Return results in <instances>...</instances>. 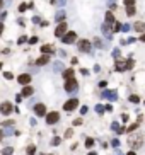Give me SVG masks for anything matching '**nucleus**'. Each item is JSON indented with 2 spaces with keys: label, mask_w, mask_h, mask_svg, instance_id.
Instances as JSON below:
<instances>
[{
  "label": "nucleus",
  "mask_w": 145,
  "mask_h": 155,
  "mask_svg": "<svg viewBox=\"0 0 145 155\" xmlns=\"http://www.w3.org/2000/svg\"><path fill=\"white\" fill-rule=\"evenodd\" d=\"M104 111H106V109H104L103 104H97V106H96V113H97V114H103Z\"/></svg>",
  "instance_id": "obj_30"
},
{
  "label": "nucleus",
  "mask_w": 145,
  "mask_h": 155,
  "mask_svg": "<svg viewBox=\"0 0 145 155\" xmlns=\"http://www.w3.org/2000/svg\"><path fill=\"white\" fill-rule=\"evenodd\" d=\"M65 32H67V24H65V22H60V24L56 26V29H55V36H56V38H61Z\"/></svg>",
  "instance_id": "obj_10"
},
{
  "label": "nucleus",
  "mask_w": 145,
  "mask_h": 155,
  "mask_svg": "<svg viewBox=\"0 0 145 155\" xmlns=\"http://www.w3.org/2000/svg\"><path fill=\"white\" fill-rule=\"evenodd\" d=\"M2 31H3V24L0 22V34H2Z\"/></svg>",
  "instance_id": "obj_57"
},
{
  "label": "nucleus",
  "mask_w": 145,
  "mask_h": 155,
  "mask_svg": "<svg viewBox=\"0 0 145 155\" xmlns=\"http://www.w3.org/2000/svg\"><path fill=\"white\" fill-rule=\"evenodd\" d=\"M137 128H138V123H135V124H130L128 128H126V131H128V133H132V131H135Z\"/></svg>",
  "instance_id": "obj_31"
},
{
  "label": "nucleus",
  "mask_w": 145,
  "mask_h": 155,
  "mask_svg": "<svg viewBox=\"0 0 145 155\" xmlns=\"http://www.w3.org/2000/svg\"><path fill=\"white\" fill-rule=\"evenodd\" d=\"M14 124H16V123H14L12 119H7V121H3V123H2V126H3V128H12Z\"/></svg>",
  "instance_id": "obj_23"
},
{
  "label": "nucleus",
  "mask_w": 145,
  "mask_h": 155,
  "mask_svg": "<svg viewBox=\"0 0 145 155\" xmlns=\"http://www.w3.org/2000/svg\"><path fill=\"white\" fill-rule=\"evenodd\" d=\"M125 5H135V0H125Z\"/></svg>",
  "instance_id": "obj_43"
},
{
  "label": "nucleus",
  "mask_w": 145,
  "mask_h": 155,
  "mask_svg": "<svg viewBox=\"0 0 145 155\" xmlns=\"http://www.w3.org/2000/svg\"><path fill=\"white\" fill-rule=\"evenodd\" d=\"M128 145L132 147V148H140V147L143 145V136L142 135H132L128 140Z\"/></svg>",
  "instance_id": "obj_1"
},
{
  "label": "nucleus",
  "mask_w": 145,
  "mask_h": 155,
  "mask_svg": "<svg viewBox=\"0 0 145 155\" xmlns=\"http://www.w3.org/2000/svg\"><path fill=\"white\" fill-rule=\"evenodd\" d=\"M126 16L128 17L135 16V5H126Z\"/></svg>",
  "instance_id": "obj_21"
},
{
  "label": "nucleus",
  "mask_w": 145,
  "mask_h": 155,
  "mask_svg": "<svg viewBox=\"0 0 145 155\" xmlns=\"http://www.w3.org/2000/svg\"><path fill=\"white\" fill-rule=\"evenodd\" d=\"M80 72H82V75H87V73H89V70H87V68H82Z\"/></svg>",
  "instance_id": "obj_55"
},
{
  "label": "nucleus",
  "mask_w": 145,
  "mask_h": 155,
  "mask_svg": "<svg viewBox=\"0 0 145 155\" xmlns=\"http://www.w3.org/2000/svg\"><path fill=\"white\" fill-rule=\"evenodd\" d=\"M63 78H65V80H68V78H74V70H72V68L65 70V72H63Z\"/></svg>",
  "instance_id": "obj_20"
},
{
  "label": "nucleus",
  "mask_w": 145,
  "mask_h": 155,
  "mask_svg": "<svg viewBox=\"0 0 145 155\" xmlns=\"http://www.w3.org/2000/svg\"><path fill=\"white\" fill-rule=\"evenodd\" d=\"M58 121H60V114L56 111H51L50 114H46V123L48 124H56Z\"/></svg>",
  "instance_id": "obj_6"
},
{
  "label": "nucleus",
  "mask_w": 145,
  "mask_h": 155,
  "mask_svg": "<svg viewBox=\"0 0 145 155\" xmlns=\"http://www.w3.org/2000/svg\"><path fill=\"white\" fill-rule=\"evenodd\" d=\"M74 124L75 126H80L82 124V119H80V118H79V119H74Z\"/></svg>",
  "instance_id": "obj_44"
},
{
  "label": "nucleus",
  "mask_w": 145,
  "mask_h": 155,
  "mask_svg": "<svg viewBox=\"0 0 145 155\" xmlns=\"http://www.w3.org/2000/svg\"><path fill=\"white\" fill-rule=\"evenodd\" d=\"M121 121H125V123H126V121H128V114H123V116H121Z\"/></svg>",
  "instance_id": "obj_51"
},
{
  "label": "nucleus",
  "mask_w": 145,
  "mask_h": 155,
  "mask_svg": "<svg viewBox=\"0 0 145 155\" xmlns=\"http://www.w3.org/2000/svg\"><path fill=\"white\" fill-rule=\"evenodd\" d=\"M53 68H55V72H61L63 63H61V62H55V63H53Z\"/></svg>",
  "instance_id": "obj_22"
},
{
  "label": "nucleus",
  "mask_w": 145,
  "mask_h": 155,
  "mask_svg": "<svg viewBox=\"0 0 145 155\" xmlns=\"http://www.w3.org/2000/svg\"><path fill=\"white\" fill-rule=\"evenodd\" d=\"M21 101H22V94H17L16 96V102H21Z\"/></svg>",
  "instance_id": "obj_47"
},
{
  "label": "nucleus",
  "mask_w": 145,
  "mask_h": 155,
  "mask_svg": "<svg viewBox=\"0 0 145 155\" xmlns=\"http://www.w3.org/2000/svg\"><path fill=\"white\" fill-rule=\"evenodd\" d=\"M103 97L108 101H116L118 99V91H108V89H104L103 91Z\"/></svg>",
  "instance_id": "obj_7"
},
{
  "label": "nucleus",
  "mask_w": 145,
  "mask_h": 155,
  "mask_svg": "<svg viewBox=\"0 0 145 155\" xmlns=\"http://www.w3.org/2000/svg\"><path fill=\"white\" fill-rule=\"evenodd\" d=\"M133 29H135L137 32H145V22H142V21H137V22L133 24Z\"/></svg>",
  "instance_id": "obj_16"
},
{
  "label": "nucleus",
  "mask_w": 145,
  "mask_h": 155,
  "mask_svg": "<svg viewBox=\"0 0 145 155\" xmlns=\"http://www.w3.org/2000/svg\"><path fill=\"white\" fill-rule=\"evenodd\" d=\"M111 145H113V147H119V140H113V142H111Z\"/></svg>",
  "instance_id": "obj_46"
},
{
  "label": "nucleus",
  "mask_w": 145,
  "mask_h": 155,
  "mask_svg": "<svg viewBox=\"0 0 145 155\" xmlns=\"http://www.w3.org/2000/svg\"><path fill=\"white\" fill-rule=\"evenodd\" d=\"M3 77H5V78H7V80H10V78H12V77H14V75H12V73H10V72H5V73H3Z\"/></svg>",
  "instance_id": "obj_40"
},
{
  "label": "nucleus",
  "mask_w": 145,
  "mask_h": 155,
  "mask_svg": "<svg viewBox=\"0 0 145 155\" xmlns=\"http://www.w3.org/2000/svg\"><path fill=\"white\" fill-rule=\"evenodd\" d=\"M121 31H123V32H128V31H132V26H130V24H123Z\"/></svg>",
  "instance_id": "obj_32"
},
{
  "label": "nucleus",
  "mask_w": 145,
  "mask_h": 155,
  "mask_svg": "<svg viewBox=\"0 0 145 155\" xmlns=\"http://www.w3.org/2000/svg\"><path fill=\"white\" fill-rule=\"evenodd\" d=\"M36 153V145H29L27 147V155H34Z\"/></svg>",
  "instance_id": "obj_29"
},
{
  "label": "nucleus",
  "mask_w": 145,
  "mask_h": 155,
  "mask_svg": "<svg viewBox=\"0 0 145 155\" xmlns=\"http://www.w3.org/2000/svg\"><path fill=\"white\" fill-rule=\"evenodd\" d=\"M46 63H50V55H43L41 58L36 60V65H38V67H43V65H46Z\"/></svg>",
  "instance_id": "obj_15"
},
{
  "label": "nucleus",
  "mask_w": 145,
  "mask_h": 155,
  "mask_svg": "<svg viewBox=\"0 0 145 155\" xmlns=\"http://www.w3.org/2000/svg\"><path fill=\"white\" fill-rule=\"evenodd\" d=\"M92 145H94V140H92V138H87V140H85V147H87V148H90Z\"/></svg>",
  "instance_id": "obj_33"
},
{
  "label": "nucleus",
  "mask_w": 145,
  "mask_h": 155,
  "mask_svg": "<svg viewBox=\"0 0 145 155\" xmlns=\"http://www.w3.org/2000/svg\"><path fill=\"white\" fill-rule=\"evenodd\" d=\"M32 22H34V24H39V22H41V19H39L38 16H34V17H32Z\"/></svg>",
  "instance_id": "obj_41"
},
{
  "label": "nucleus",
  "mask_w": 145,
  "mask_h": 155,
  "mask_svg": "<svg viewBox=\"0 0 145 155\" xmlns=\"http://www.w3.org/2000/svg\"><path fill=\"white\" fill-rule=\"evenodd\" d=\"M121 27H123V24L116 21V22H114V26H113V31H114V32H118V31H121Z\"/></svg>",
  "instance_id": "obj_26"
},
{
  "label": "nucleus",
  "mask_w": 145,
  "mask_h": 155,
  "mask_svg": "<svg viewBox=\"0 0 145 155\" xmlns=\"http://www.w3.org/2000/svg\"><path fill=\"white\" fill-rule=\"evenodd\" d=\"M17 82H19L21 85H27L29 82H31V75L29 73H21L19 77H17Z\"/></svg>",
  "instance_id": "obj_12"
},
{
  "label": "nucleus",
  "mask_w": 145,
  "mask_h": 155,
  "mask_svg": "<svg viewBox=\"0 0 145 155\" xmlns=\"http://www.w3.org/2000/svg\"><path fill=\"white\" fill-rule=\"evenodd\" d=\"M92 46H94V44L89 41V39H80V41H79V44H77V48H79V51H82V53H90Z\"/></svg>",
  "instance_id": "obj_2"
},
{
  "label": "nucleus",
  "mask_w": 145,
  "mask_h": 155,
  "mask_svg": "<svg viewBox=\"0 0 145 155\" xmlns=\"http://www.w3.org/2000/svg\"><path fill=\"white\" fill-rule=\"evenodd\" d=\"M5 17H7V12H2V14H0V19H2V21L5 19Z\"/></svg>",
  "instance_id": "obj_54"
},
{
  "label": "nucleus",
  "mask_w": 145,
  "mask_h": 155,
  "mask_svg": "<svg viewBox=\"0 0 145 155\" xmlns=\"http://www.w3.org/2000/svg\"><path fill=\"white\" fill-rule=\"evenodd\" d=\"M34 114L36 116H46V106L45 104H36L34 106Z\"/></svg>",
  "instance_id": "obj_11"
},
{
  "label": "nucleus",
  "mask_w": 145,
  "mask_h": 155,
  "mask_svg": "<svg viewBox=\"0 0 145 155\" xmlns=\"http://www.w3.org/2000/svg\"><path fill=\"white\" fill-rule=\"evenodd\" d=\"M130 102H133V104H138V102H140V97L133 94V96H130Z\"/></svg>",
  "instance_id": "obj_28"
},
{
  "label": "nucleus",
  "mask_w": 145,
  "mask_h": 155,
  "mask_svg": "<svg viewBox=\"0 0 145 155\" xmlns=\"http://www.w3.org/2000/svg\"><path fill=\"white\" fill-rule=\"evenodd\" d=\"M56 5H65V0H56Z\"/></svg>",
  "instance_id": "obj_53"
},
{
  "label": "nucleus",
  "mask_w": 145,
  "mask_h": 155,
  "mask_svg": "<svg viewBox=\"0 0 145 155\" xmlns=\"http://www.w3.org/2000/svg\"><path fill=\"white\" fill-rule=\"evenodd\" d=\"M94 46H96V48H104V44H103V41H101L99 38H96L94 39Z\"/></svg>",
  "instance_id": "obj_27"
},
{
  "label": "nucleus",
  "mask_w": 145,
  "mask_h": 155,
  "mask_svg": "<svg viewBox=\"0 0 145 155\" xmlns=\"http://www.w3.org/2000/svg\"><path fill=\"white\" fill-rule=\"evenodd\" d=\"M60 143H61V138H60V136H55V138L51 140V145H53V147H58Z\"/></svg>",
  "instance_id": "obj_25"
},
{
  "label": "nucleus",
  "mask_w": 145,
  "mask_h": 155,
  "mask_svg": "<svg viewBox=\"0 0 145 155\" xmlns=\"http://www.w3.org/2000/svg\"><path fill=\"white\" fill-rule=\"evenodd\" d=\"M65 91H67V92L77 91V80H75V78H68V80L65 82Z\"/></svg>",
  "instance_id": "obj_8"
},
{
  "label": "nucleus",
  "mask_w": 145,
  "mask_h": 155,
  "mask_svg": "<svg viewBox=\"0 0 145 155\" xmlns=\"http://www.w3.org/2000/svg\"><path fill=\"white\" fill-rule=\"evenodd\" d=\"M94 72H96V73H99V72H101V67H99V65H96V67H94Z\"/></svg>",
  "instance_id": "obj_50"
},
{
  "label": "nucleus",
  "mask_w": 145,
  "mask_h": 155,
  "mask_svg": "<svg viewBox=\"0 0 145 155\" xmlns=\"http://www.w3.org/2000/svg\"><path fill=\"white\" fill-rule=\"evenodd\" d=\"M12 152H14L12 147H5V148L2 150V155H12Z\"/></svg>",
  "instance_id": "obj_24"
},
{
  "label": "nucleus",
  "mask_w": 145,
  "mask_h": 155,
  "mask_svg": "<svg viewBox=\"0 0 145 155\" xmlns=\"http://www.w3.org/2000/svg\"><path fill=\"white\" fill-rule=\"evenodd\" d=\"M132 68H133V60L130 58V60H128V70H132Z\"/></svg>",
  "instance_id": "obj_48"
},
{
  "label": "nucleus",
  "mask_w": 145,
  "mask_h": 155,
  "mask_svg": "<svg viewBox=\"0 0 145 155\" xmlns=\"http://www.w3.org/2000/svg\"><path fill=\"white\" fill-rule=\"evenodd\" d=\"M36 43H38V38H29V44H36Z\"/></svg>",
  "instance_id": "obj_39"
},
{
  "label": "nucleus",
  "mask_w": 145,
  "mask_h": 155,
  "mask_svg": "<svg viewBox=\"0 0 145 155\" xmlns=\"http://www.w3.org/2000/svg\"><path fill=\"white\" fill-rule=\"evenodd\" d=\"M118 128H119L118 123H113V124H111V129H114V131H118Z\"/></svg>",
  "instance_id": "obj_45"
},
{
  "label": "nucleus",
  "mask_w": 145,
  "mask_h": 155,
  "mask_svg": "<svg viewBox=\"0 0 145 155\" xmlns=\"http://www.w3.org/2000/svg\"><path fill=\"white\" fill-rule=\"evenodd\" d=\"M130 43H135V38H128L126 39V44H130Z\"/></svg>",
  "instance_id": "obj_49"
},
{
  "label": "nucleus",
  "mask_w": 145,
  "mask_h": 155,
  "mask_svg": "<svg viewBox=\"0 0 145 155\" xmlns=\"http://www.w3.org/2000/svg\"><path fill=\"white\" fill-rule=\"evenodd\" d=\"M114 67H116V70H118V72H126V70H128V60H119L118 58Z\"/></svg>",
  "instance_id": "obj_9"
},
{
  "label": "nucleus",
  "mask_w": 145,
  "mask_h": 155,
  "mask_svg": "<svg viewBox=\"0 0 145 155\" xmlns=\"http://www.w3.org/2000/svg\"><path fill=\"white\" fill-rule=\"evenodd\" d=\"M97 85H99V87H101V89H106V85H108V82H106V80H101V82H99V84H97Z\"/></svg>",
  "instance_id": "obj_37"
},
{
  "label": "nucleus",
  "mask_w": 145,
  "mask_h": 155,
  "mask_svg": "<svg viewBox=\"0 0 145 155\" xmlns=\"http://www.w3.org/2000/svg\"><path fill=\"white\" fill-rule=\"evenodd\" d=\"M55 19L58 21V22H65V12H63V10H58L56 16H55Z\"/></svg>",
  "instance_id": "obj_18"
},
{
  "label": "nucleus",
  "mask_w": 145,
  "mask_h": 155,
  "mask_svg": "<svg viewBox=\"0 0 145 155\" xmlns=\"http://www.w3.org/2000/svg\"><path fill=\"white\" fill-rule=\"evenodd\" d=\"M72 135H74V131H72V129H67V131H65V138H70Z\"/></svg>",
  "instance_id": "obj_38"
},
{
  "label": "nucleus",
  "mask_w": 145,
  "mask_h": 155,
  "mask_svg": "<svg viewBox=\"0 0 145 155\" xmlns=\"http://www.w3.org/2000/svg\"><path fill=\"white\" fill-rule=\"evenodd\" d=\"M77 106H79V99H77V97H72V99H68L67 102L63 104V111H67V113H70V111L77 109Z\"/></svg>",
  "instance_id": "obj_3"
},
{
  "label": "nucleus",
  "mask_w": 145,
  "mask_h": 155,
  "mask_svg": "<svg viewBox=\"0 0 145 155\" xmlns=\"http://www.w3.org/2000/svg\"><path fill=\"white\" fill-rule=\"evenodd\" d=\"M119 55H121V53H119V49H118V48H114V49H113V58L118 60V58H119Z\"/></svg>",
  "instance_id": "obj_34"
},
{
  "label": "nucleus",
  "mask_w": 145,
  "mask_h": 155,
  "mask_svg": "<svg viewBox=\"0 0 145 155\" xmlns=\"http://www.w3.org/2000/svg\"><path fill=\"white\" fill-rule=\"evenodd\" d=\"M2 5H3V2H2V0H0V7H2Z\"/></svg>",
  "instance_id": "obj_61"
},
{
  "label": "nucleus",
  "mask_w": 145,
  "mask_h": 155,
  "mask_svg": "<svg viewBox=\"0 0 145 155\" xmlns=\"http://www.w3.org/2000/svg\"><path fill=\"white\" fill-rule=\"evenodd\" d=\"M101 31H103V34L106 36L108 39H111V36H113V32H111V27H109V24H108V22H104L103 26H101Z\"/></svg>",
  "instance_id": "obj_13"
},
{
  "label": "nucleus",
  "mask_w": 145,
  "mask_h": 155,
  "mask_svg": "<svg viewBox=\"0 0 145 155\" xmlns=\"http://www.w3.org/2000/svg\"><path fill=\"white\" fill-rule=\"evenodd\" d=\"M128 155H137V153L135 152H128Z\"/></svg>",
  "instance_id": "obj_60"
},
{
  "label": "nucleus",
  "mask_w": 145,
  "mask_h": 155,
  "mask_svg": "<svg viewBox=\"0 0 145 155\" xmlns=\"http://www.w3.org/2000/svg\"><path fill=\"white\" fill-rule=\"evenodd\" d=\"M2 136H3V133H2V131H0V142H2Z\"/></svg>",
  "instance_id": "obj_58"
},
{
  "label": "nucleus",
  "mask_w": 145,
  "mask_h": 155,
  "mask_svg": "<svg viewBox=\"0 0 145 155\" xmlns=\"http://www.w3.org/2000/svg\"><path fill=\"white\" fill-rule=\"evenodd\" d=\"M41 53H43V55H51V53H53V48H51L50 44H43V46H41Z\"/></svg>",
  "instance_id": "obj_17"
},
{
  "label": "nucleus",
  "mask_w": 145,
  "mask_h": 155,
  "mask_svg": "<svg viewBox=\"0 0 145 155\" xmlns=\"http://www.w3.org/2000/svg\"><path fill=\"white\" fill-rule=\"evenodd\" d=\"M0 113H2L3 116H9L10 113H14V107H12V104H10L9 101L2 102V104H0Z\"/></svg>",
  "instance_id": "obj_5"
},
{
  "label": "nucleus",
  "mask_w": 145,
  "mask_h": 155,
  "mask_svg": "<svg viewBox=\"0 0 145 155\" xmlns=\"http://www.w3.org/2000/svg\"><path fill=\"white\" fill-rule=\"evenodd\" d=\"M87 111H89V107H87V106H82V107H80V113H82V114H85Z\"/></svg>",
  "instance_id": "obj_42"
},
{
  "label": "nucleus",
  "mask_w": 145,
  "mask_h": 155,
  "mask_svg": "<svg viewBox=\"0 0 145 155\" xmlns=\"http://www.w3.org/2000/svg\"><path fill=\"white\" fill-rule=\"evenodd\" d=\"M106 22L108 24H111V22H116V19H114V14L113 12H106Z\"/></svg>",
  "instance_id": "obj_19"
},
{
  "label": "nucleus",
  "mask_w": 145,
  "mask_h": 155,
  "mask_svg": "<svg viewBox=\"0 0 145 155\" xmlns=\"http://www.w3.org/2000/svg\"><path fill=\"white\" fill-rule=\"evenodd\" d=\"M22 97H29V96H32V94H34V89L31 87V85H24L22 87Z\"/></svg>",
  "instance_id": "obj_14"
},
{
  "label": "nucleus",
  "mask_w": 145,
  "mask_h": 155,
  "mask_svg": "<svg viewBox=\"0 0 145 155\" xmlns=\"http://www.w3.org/2000/svg\"><path fill=\"white\" fill-rule=\"evenodd\" d=\"M27 7H29L27 3H21V5H19V12H24V10H26Z\"/></svg>",
  "instance_id": "obj_36"
},
{
  "label": "nucleus",
  "mask_w": 145,
  "mask_h": 155,
  "mask_svg": "<svg viewBox=\"0 0 145 155\" xmlns=\"http://www.w3.org/2000/svg\"><path fill=\"white\" fill-rule=\"evenodd\" d=\"M104 109H106V111H108V113H111V111H113V107H111V106H109V104H108V106H106V107H104Z\"/></svg>",
  "instance_id": "obj_52"
},
{
  "label": "nucleus",
  "mask_w": 145,
  "mask_h": 155,
  "mask_svg": "<svg viewBox=\"0 0 145 155\" xmlns=\"http://www.w3.org/2000/svg\"><path fill=\"white\" fill-rule=\"evenodd\" d=\"M26 41H29V39H27V36H21V38L17 39V43H19V44H22V43H26Z\"/></svg>",
  "instance_id": "obj_35"
},
{
  "label": "nucleus",
  "mask_w": 145,
  "mask_h": 155,
  "mask_svg": "<svg viewBox=\"0 0 145 155\" xmlns=\"http://www.w3.org/2000/svg\"><path fill=\"white\" fill-rule=\"evenodd\" d=\"M140 41H142V43H145V32H143L142 36H140Z\"/></svg>",
  "instance_id": "obj_56"
},
{
  "label": "nucleus",
  "mask_w": 145,
  "mask_h": 155,
  "mask_svg": "<svg viewBox=\"0 0 145 155\" xmlns=\"http://www.w3.org/2000/svg\"><path fill=\"white\" fill-rule=\"evenodd\" d=\"M89 155H97V153L96 152H89Z\"/></svg>",
  "instance_id": "obj_59"
},
{
  "label": "nucleus",
  "mask_w": 145,
  "mask_h": 155,
  "mask_svg": "<svg viewBox=\"0 0 145 155\" xmlns=\"http://www.w3.org/2000/svg\"><path fill=\"white\" fill-rule=\"evenodd\" d=\"M75 39H77V32L75 31H68L61 36V43H65V44H72Z\"/></svg>",
  "instance_id": "obj_4"
}]
</instances>
